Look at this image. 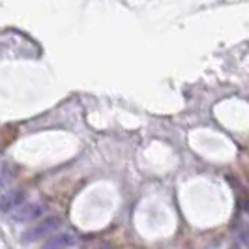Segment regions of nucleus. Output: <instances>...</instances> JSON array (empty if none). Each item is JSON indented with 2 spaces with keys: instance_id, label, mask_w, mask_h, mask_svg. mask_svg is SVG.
Here are the masks:
<instances>
[{
  "instance_id": "obj_1",
  "label": "nucleus",
  "mask_w": 249,
  "mask_h": 249,
  "mask_svg": "<svg viewBox=\"0 0 249 249\" xmlns=\"http://www.w3.org/2000/svg\"><path fill=\"white\" fill-rule=\"evenodd\" d=\"M58 227H60V217L49 215V217L41 219L39 223H36L34 227L26 229L25 232H23V236H21V242L23 244H34V242L41 240V238H47L51 232H56Z\"/></svg>"
},
{
  "instance_id": "obj_2",
  "label": "nucleus",
  "mask_w": 249,
  "mask_h": 249,
  "mask_svg": "<svg viewBox=\"0 0 249 249\" xmlns=\"http://www.w3.org/2000/svg\"><path fill=\"white\" fill-rule=\"evenodd\" d=\"M25 197H26L25 189H21V187H17V189H12V191L4 193V195L0 197V212L8 213V212L17 210V208L25 202Z\"/></svg>"
},
{
  "instance_id": "obj_3",
  "label": "nucleus",
  "mask_w": 249,
  "mask_h": 249,
  "mask_svg": "<svg viewBox=\"0 0 249 249\" xmlns=\"http://www.w3.org/2000/svg\"><path fill=\"white\" fill-rule=\"evenodd\" d=\"M43 213V206L37 202H28V204H21L15 212H13V221L15 223H26V221H34L37 217H41Z\"/></svg>"
},
{
  "instance_id": "obj_4",
  "label": "nucleus",
  "mask_w": 249,
  "mask_h": 249,
  "mask_svg": "<svg viewBox=\"0 0 249 249\" xmlns=\"http://www.w3.org/2000/svg\"><path fill=\"white\" fill-rule=\"evenodd\" d=\"M77 244V236L71 231H64V232H56L51 238H47V242L43 244L41 249H68Z\"/></svg>"
},
{
  "instance_id": "obj_5",
  "label": "nucleus",
  "mask_w": 249,
  "mask_h": 249,
  "mask_svg": "<svg viewBox=\"0 0 249 249\" xmlns=\"http://www.w3.org/2000/svg\"><path fill=\"white\" fill-rule=\"evenodd\" d=\"M12 176H13V173L8 165H0V189L12 180Z\"/></svg>"
},
{
  "instance_id": "obj_6",
  "label": "nucleus",
  "mask_w": 249,
  "mask_h": 249,
  "mask_svg": "<svg viewBox=\"0 0 249 249\" xmlns=\"http://www.w3.org/2000/svg\"><path fill=\"white\" fill-rule=\"evenodd\" d=\"M240 238H242V242H244V244H246V246L249 248V229H248V231H244Z\"/></svg>"
}]
</instances>
